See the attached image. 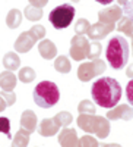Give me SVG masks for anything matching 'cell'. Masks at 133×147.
I'll return each instance as SVG.
<instances>
[{"label": "cell", "mask_w": 133, "mask_h": 147, "mask_svg": "<svg viewBox=\"0 0 133 147\" xmlns=\"http://www.w3.org/2000/svg\"><path fill=\"white\" fill-rule=\"evenodd\" d=\"M28 143H29V132L21 128L12 140V147H28Z\"/></svg>", "instance_id": "cell-21"}, {"label": "cell", "mask_w": 133, "mask_h": 147, "mask_svg": "<svg viewBox=\"0 0 133 147\" xmlns=\"http://www.w3.org/2000/svg\"><path fill=\"white\" fill-rule=\"evenodd\" d=\"M37 124H38V118L34 110H31V109L23 110L21 115V128L25 129L29 134H32V132H35V129L38 127Z\"/></svg>", "instance_id": "cell-14"}, {"label": "cell", "mask_w": 133, "mask_h": 147, "mask_svg": "<svg viewBox=\"0 0 133 147\" xmlns=\"http://www.w3.org/2000/svg\"><path fill=\"white\" fill-rule=\"evenodd\" d=\"M117 31L124 32L126 35H133V18L132 16H122V19L117 24Z\"/></svg>", "instance_id": "cell-20"}, {"label": "cell", "mask_w": 133, "mask_h": 147, "mask_svg": "<svg viewBox=\"0 0 133 147\" xmlns=\"http://www.w3.org/2000/svg\"><path fill=\"white\" fill-rule=\"evenodd\" d=\"M10 119L6 116H0V134H5L7 138H12V134H10Z\"/></svg>", "instance_id": "cell-27"}, {"label": "cell", "mask_w": 133, "mask_h": 147, "mask_svg": "<svg viewBox=\"0 0 133 147\" xmlns=\"http://www.w3.org/2000/svg\"><path fill=\"white\" fill-rule=\"evenodd\" d=\"M98 147H123L122 144H117V143H102V144H98Z\"/></svg>", "instance_id": "cell-35"}, {"label": "cell", "mask_w": 133, "mask_h": 147, "mask_svg": "<svg viewBox=\"0 0 133 147\" xmlns=\"http://www.w3.org/2000/svg\"><path fill=\"white\" fill-rule=\"evenodd\" d=\"M132 55H133V35H132Z\"/></svg>", "instance_id": "cell-39"}, {"label": "cell", "mask_w": 133, "mask_h": 147, "mask_svg": "<svg viewBox=\"0 0 133 147\" xmlns=\"http://www.w3.org/2000/svg\"><path fill=\"white\" fill-rule=\"evenodd\" d=\"M105 69H107V65H105L104 60H101L100 57L91 60V62H83L78 68V78L82 82H88L92 78L104 74Z\"/></svg>", "instance_id": "cell-6"}, {"label": "cell", "mask_w": 133, "mask_h": 147, "mask_svg": "<svg viewBox=\"0 0 133 147\" xmlns=\"http://www.w3.org/2000/svg\"><path fill=\"white\" fill-rule=\"evenodd\" d=\"M70 57L73 60H80L88 59V53H89V41L85 35H75L70 40V49H69Z\"/></svg>", "instance_id": "cell-7"}, {"label": "cell", "mask_w": 133, "mask_h": 147, "mask_svg": "<svg viewBox=\"0 0 133 147\" xmlns=\"http://www.w3.org/2000/svg\"><path fill=\"white\" fill-rule=\"evenodd\" d=\"M35 43H37L35 37L29 31H25V32H22L16 38V41L13 44L15 46V52H18V53H27V52H29L31 49L34 47Z\"/></svg>", "instance_id": "cell-12"}, {"label": "cell", "mask_w": 133, "mask_h": 147, "mask_svg": "<svg viewBox=\"0 0 133 147\" xmlns=\"http://www.w3.org/2000/svg\"><path fill=\"white\" fill-rule=\"evenodd\" d=\"M3 66L6 68V71H10V72L19 69V66H21V59H19V56L16 55V52H7V53L3 56Z\"/></svg>", "instance_id": "cell-17"}, {"label": "cell", "mask_w": 133, "mask_h": 147, "mask_svg": "<svg viewBox=\"0 0 133 147\" xmlns=\"http://www.w3.org/2000/svg\"><path fill=\"white\" fill-rule=\"evenodd\" d=\"M7 107V105H6V102H5V99L2 96H0V112H3V110Z\"/></svg>", "instance_id": "cell-36"}, {"label": "cell", "mask_w": 133, "mask_h": 147, "mask_svg": "<svg viewBox=\"0 0 133 147\" xmlns=\"http://www.w3.org/2000/svg\"><path fill=\"white\" fill-rule=\"evenodd\" d=\"M47 3H48V0H29V5L34 7H38V9H43Z\"/></svg>", "instance_id": "cell-33"}, {"label": "cell", "mask_w": 133, "mask_h": 147, "mask_svg": "<svg viewBox=\"0 0 133 147\" xmlns=\"http://www.w3.org/2000/svg\"><path fill=\"white\" fill-rule=\"evenodd\" d=\"M117 3H118V6H126L129 3V0H117Z\"/></svg>", "instance_id": "cell-38"}, {"label": "cell", "mask_w": 133, "mask_h": 147, "mask_svg": "<svg viewBox=\"0 0 133 147\" xmlns=\"http://www.w3.org/2000/svg\"><path fill=\"white\" fill-rule=\"evenodd\" d=\"M95 2H96V3H100V5H104V6H105V5H111V3H113V0H95Z\"/></svg>", "instance_id": "cell-37"}, {"label": "cell", "mask_w": 133, "mask_h": 147, "mask_svg": "<svg viewBox=\"0 0 133 147\" xmlns=\"http://www.w3.org/2000/svg\"><path fill=\"white\" fill-rule=\"evenodd\" d=\"M78 127L89 134H95L98 138H107L110 136V121L104 116L98 115H79L78 119Z\"/></svg>", "instance_id": "cell-4"}, {"label": "cell", "mask_w": 133, "mask_h": 147, "mask_svg": "<svg viewBox=\"0 0 133 147\" xmlns=\"http://www.w3.org/2000/svg\"><path fill=\"white\" fill-rule=\"evenodd\" d=\"M122 16H123V9L122 6H117V5L98 12V19L102 24H114L116 25V22L122 19Z\"/></svg>", "instance_id": "cell-9"}, {"label": "cell", "mask_w": 133, "mask_h": 147, "mask_svg": "<svg viewBox=\"0 0 133 147\" xmlns=\"http://www.w3.org/2000/svg\"><path fill=\"white\" fill-rule=\"evenodd\" d=\"M54 69L60 74H69L70 69H72V63L67 56H57L56 60H54Z\"/></svg>", "instance_id": "cell-19"}, {"label": "cell", "mask_w": 133, "mask_h": 147, "mask_svg": "<svg viewBox=\"0 0 133 147\" xmlns=\"http://www.w3.org/2000/svg\"><path fill=\"white\" fill-rule=\"evenodd\" d=\"M126 99L129 106H133V80H130L126 85Z\"/></svg>", "instance_id": "cell-32"}, {"label": "cell", "mask_w": 133, "mask_h": 147, "mask_svg": "<svg viewBox=\"0 0 133 147\" xmlns=\"http://www.w3.org/2000/svg\"><path fill=\"white\" fill-rule=\"evenodd\" d=\"M101 50L102 47L98 41H92L89 43V53H88V59L94 60V59H98V56L101 55Z\"/></svg>", "instance_id": "cell-28"}, {"label": "cell", "mask_w": 133, "mask_h": 147, "mask_svg": "<svg viewBox=\"0 0 133 147\" xmlns=\"http://www.w3.org/2000/svg\"><path fill=\"white\" fill-rule=\"evenodd\" d=\"M78 112H79V115H95L96 107H95L94 102H91V100H82L78 105Z\"/></svg>", "instance_id": "cell-24"}, {"label": "cell", "mask_w": 133, "mask_h": 147, "mask_svg": "<svg viewBox=\"0 0 133 147\" xmlns=\"http://www.w3.org/2000/svg\"><path fill=\"white\" fill-rule=\"evenodd\" d=\"M56 121L59 122V125L60 127H65L67 128L70 124H72V121H73V116H72V113L66 112V110H63V112H59L57 115H54Z\"/></svg>", "instance_id": "cell-25"}, {"label": "cell", "mask_w": 133, "mask_h": 147, "mask_svg": "<svg viewBox=\"0 0 133 147\" xmlns=\"http://www.w3.org/2000/svg\"><path fill=\"white\" fill-rule=\"evenodd\" d=\"M38 52H40L43 59L51 60V59H54L57 56V47H56V44L51 40H45L44 38L38 44Z\"/></svg>", "instance_id": "cell-15"}, {"label": "cell", "mask_w": 133, "mask_h": 147, "mask_svg": "<svg viewBox=\"0 0 133 147\" xmlns=\"http://www.w3.org/2000/svg\"><path fill=\"white\" fill-rule=\"evenodd\" d=\"M35 77H37V74H35V71L31 68V66H23L19 69V74H18V80H21L22 82L25 84H29L35 80Z\"/></svg>", "instance_id": "cell-22"}, {"label": "cell", "mask_w": 133, "mask_h": 147, "mask_svg": "<svg viewBox=\"0 0 133 147\" xmlns=\"http://www.w3.org/2000/svg\"><path fill=\"white\" fill-rule=\"evenodd\" d=\"M129 43L124 37L122 35H116L108 41L107 44V50H105V56H107V62L113 69L118 71L127 65L129 60Z\"/></svg>", "instance_id": "cell-2"}, {"label": "cell", "mask_w": 133, "mask_h": 147, "mask_svg": "<svg viewBox=\"0 0 133 147\" xmlns=\"http://www.w3.org/2000/svg\"><path fill=\"white\" fill-rule=\"evenodd\" d=\"M32 99L37 106L43 109H50L59 102L60 90L53 81H41L35 85L32 91Z\"/></svg>", "instance_id": "cell-3"}, {"label": "cell", "mask_w": 133, "mask_h": 147, "mask_svg": "<svg viewBox=\"0 0 133 147\" xmlns=\"http://www.w3.org/2000/svg\"><path fill=\"white\" fill-rule=\"evenodd\" d=\"M0 96L5 99L7 106H13L16 103V94L13 91H0Z\"/></svg>", "instance_id": "cell-31"}, {"label": "cell", "mask_w": 133, "mask_h": 147, "mask_svg": "<svg viewBox=\"0 0 133 147\" xmlns=\"http://www.w3.org/2000/svg\"><path fill=\"white\" fill-rule=\"evenodd\" d=\"M70 2H73V3H78V2H79V0H70Z\"/></svg>", "instance_id": "cell-40"}, {"label": "cell", "mask_w": 133, "mask_h": 147, "mask_svg": "<svg viewBox=\"0 0 133 147\" xmlns=\"http://www.w3.org/2000/svg\"><path fill=\"white\" fill-rule=\"evenodd\" d=\"M79 140H80V146L82 147H98V144H100L98 140L94 138L92 136H83Z\"/></svg>", "instance_id": "cell-30"}, {"label": "cell", "mask_w": 133, "mask_h": 147, "mask_svg": "<svg viewBox=\"0 0 133 147\" xmlns=\"http://www.w3.org/2000/svg\"><path fill=\"white\" fill-rule=\"evenodd\" d=\"M116 30V25L114 24H102V22H96L94 25L89 27V31L86 32L88 38L92 40V41H100L102 38L110 34L111 31Z\"/></svg>", "instance_id": "cell-8"}, {"label": "cell", "mask_w": 133, "mask_h": 147, "mask_svg": "<svg viewBox=\"0 0 133 147\" xmlns=\"http://www.w3.org/2000/svg\"><path fill=\"white\" fill-rule=\"evenodd\" d=\"M21 24H22V12L18 9H10L7 16H6V25L10 30H15Z\"/></svg>", "instance_id": "cell-18"}, {"label": "cell", "mask_w": 133, "mask_h": 147, "mask_svg": "<svg viewBox=\"0 0 133 147\" xmlns=\"http://www.w3.org/2000/svg\"><path fill=\"white\" fill-rule=\"evenodd\" d=\"M75 13H76V9L70 3H63V5L56 6L50 12L48 21L51 22V25L56 30H65L72 24V21L75 18Z\"/></svg>", "instance_id": "cell-5"}, {"label": "cell", "mask_w": 133, "mask_h": 147, "mask_svg": "<svg viewBox=\"0 0 133 147\" xmlns=\"http://www.w3.org/2000/svg\"><path fill=\"white\" fill-rule=\"evenodd\" d=\"M23 16H25L28 21H40L43 18V9L38 7H34V6H27L25 10H23Z\"/></svg>", "instance_id": "cell-23"}, {"label": "cell", "mask_w": 133, "mask_h": 147, "mask_svg": "<svg viewBox=\"0 0 133 147\" xmlns=\"http://www.w3.org/2000/svg\"><path fill=\"white\" fill-rule=\"evenodd\" d=\"M29 32L35 37V40H44V37H45V28L43 27V25H40V24H35V25L29 30Z\"/></svg>", "instance_id": "cell-29"}, {"label": "cell", "mask_w": 133, "mask_h": 147, "mask_svg": "<svg viewBox=\"0 0 133 147\" xmlns=\"http://www.w3.org/2000/svg\"><path fill=\"white\" fill-rule=\"evenodd\" d=\"M107 119H108V121H117V119L130 121V119H133V107L129 106V105H118V106H114L113 109L108 110Z\"/></svg>", "instance_id": "cell-11"}, {"label": "cell", "mask_w": 133, "mask_h": 147, "mask_svg": "<svg viewBox=\"0 0 133 147\" xmlns=\"http://www.w3.org/2000/svg\"><path fill=\"white\" fill-rule=\"evenodd\" d=\"M18 82V77L13 72L10 71H3L0 72V87L3 91H13V88L16 87Z\"/></svg>", "instance_id": "cell-16"}, {"label": "cell", "mask_w": 133, "mask_h": 147, "mask_svg": "<svg viewBox=\"0 0 133 147\" xmlns=\"http://www.w3.org/2000/svg\"><path fill=\"white\" fill-rule=\"evenodd\" d=\"M59 128H62L59 125V122L56 121V118H45L40 122V125L37 127V131L40 136L43 137H53L59 132Z\"/></svg>", "instance_id": "cell-13"}, {"label": "cell", "mask_w": 133, "mask_h": 147, "mask_svg": "<svg viewBox=\"0 0 133 147\" xmlns=\"http://www.w3.org/2000/svg\"><path fill=\"white\" fill-rule=\"evenodd\" d=\"M91 96L94 103L100 107L113 109L122 99V85L113 77H102L94 81L91 87Z\"/></svg>", "instance_id": "cell-1"}, {"label": "cell", "mask_w": 133, "mask_h": 147, "mask_svg": "<svg viewBox=\"0 0 133 147\" xmlns=\"http://www.w3.org/2000/svg\"><path fill=\"white\" fill-rule=\"evenodd\" d=\"M126 75H127V78L133 80V63H130V65H129V68L126 69Z\"/></svg>", "instance_id": "cell-34"}, {"label": "cell", "mask_w": 133, "mask_h": 147, "mask_svg": "<svg viewBox=\"0 0 133 147\" xmlns=\"http://www.w3.org/2000/svg\"><path fill=\"white\" fill-rule=\"evenodd\" d=\"M57 141L62 147H82L75 128H63L59 134Z\"/></svg>", "instance_id": "cell-10"}, {"label": "cell", "mask_w": 133, "mask_h": 147, "mask_svg": "<svg viewBox=\"0 0 133 147\" xmlns=\"http://www.w3.org/2000/svg\"><path fill=\"white\" fill-rule=\"evenodd\" d=\"M89 27H91L89 21L85 19V18H80L75 24V32H76V35H86V32L89 31Z\"/></svg>", "instance_id": "cell-26"}]
</instances>
